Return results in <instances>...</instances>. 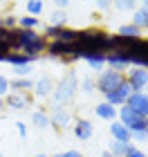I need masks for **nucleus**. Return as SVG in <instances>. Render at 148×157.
<instances>
[{
    "mask_svg": "<svg viewBox=\"0 0 148 157\" xmlns=\"http://www.w3.org/2000/svg\"><path fill=\"white\" fill-rule=\"evenodd\" d=\"M11 47L18 49L20 54H27V56H34V59H36L47 47V43L34 29H13V45Z\"/></svg>",
    "mask_w": 148,
    "mask_h": 157,
    "instance_id": "nucleus-1",
    "label": "nucleus"
},
{
    "mask_svg": "<svg viewBox=\"0 0 148 157\" xmlns=\"http://www.w3.org/2000/svg\"><path fill=\"white\" fill-rule=\"evenodd\" d=\"M76 90H79V78H76L74 72H67L61 78V83L54 88V92H52V99H54L52 105H61V103L70 101V99L76 94Z\"/></svg>",
    "mask_w": 148,
    "mask_h": 157,
    "instance_id": "nucleus-2",
    "label": "nucleus"
},
{
    "mask_svg": "<svg viewBox=\"0 0 148 157\" xmlns=\"http://www.w3.org/2000/svg\"><path fill=\"white\" fill-rule=\"evenodd\" d=\"M126 81V74L123 72H117V70H103V72H99V78H97V88L99 92H103V94H110V92H115L119 85Z\"/></svg>",
    "mask_w": 148,
    "mask_h": 157,
    "instance_id": "nucleus-3",
    "label": "nucleus"
},
{
    "mask_svg": "<svg viewBox=\"0 0 148 157\" xmlns=\"http://www.w3.org/2000/svg\"><path fill=\"white\" fill-rule=\"evenodd\" d=\"M126 105H128L135 115H139L142 119L148 117V94L146 92H132L130 99L126 101Z\"/></svg>",
    "mask_w": 148,
    "mask_h": 157,
    "instance_id": "nucleus-4",
    "label": "nucleus"
},
{
    "mask_svg": "<svg viewBox=\"0 0 148 157\" xmlns=\"http://www.w3.org/2000/svg\"><path fill=\"white\" fill-rule=\"evenodd\" d=\"M126 81L132 85V90H135V92H144L148 88V70H144V67H132V70H128Z\"/></svg>",
    "mask_w": 148,
    "mask_h": 157,
    "instance_id": "nucleus-5",
    "label": "nucleus"
},
{
    "mask_svg": "<svg viewBox=\"0 0 148 157\" xmlns=\"http://www.w3.org/2000/svg\"><path fill=\"white\" fill-rule=\"evenodd\" d=\"M70 110H65L63 105H52V115H49V126L59 128V130H65L70 126Z\"/></svg>",
    "mask_w": 148,
    "mask_h": 157,
    "instance_id": "nucleus-6",
    "label": "nucleus"
},
{
    "mask_svg": "<svg viewBox=\"0 0 148 157\" xmlns=\"http://www.w3.org/2000/svg\"><path fill=\"white\" fill-rule=\"evenodd\" d=\"M105 63L110 65V70L123 72V70L130 65V59H128L126 52H110V54H105Z\"/></svg>",
    "mask_w": 148,
    "mask_h": 157,
    "instance_id": "nucleus-7",
    "label": "nucleus"
},
{
    "mask_svg": "<svg viewBox=\"0 0 148 157\" xmlns=\"http://www.w3.org/2000/svg\"><path fill=\"white\" fill-rule=\"evenodd\" d=\"M54 81L49 76H43V78H38V81H34V94H36L38 99H47V97H52V92H54Z\"/></svg>",
    "mask_w": 148,
    "mask_h": 157,
    "instance_id": "nucleus-8",
    "label": "nucleus"
},
{
    "mask_svg": "<svg viewBox=\"0 0 148 157\" xmlns=\"http://www.w3.org/2000/svg\"><path fill=\"white\" fill-rule=\"evenodd\" d=\"M110 135H112V139H115V141H126V144H130V141H132V132L121 124V121H117V119L110 124Z\"/></svg>",
    "mask_w": 148,
    "mask_h": 157,
    "instance_id": "nucleus-9",
    "label": "nucleus"
},
{
    "mask_svg": "<svg viewBox=\"0 0 148 157\" xmlns=\"http://www.w3.org/2000/svg\"><path fill=\"white\" fill-rule=\"evenodd\" d=\"M5 103L13 110H23V108L29 105V94H25V92H9Z\"/></svg>",
    "mask_w": 148,
    "mask_h": 157,
    "instance_id": "nucleus-10",
    "label": "nucleus"
},
{
    "mask_svg": "<svg viewBox=\"0 0 148 157\" xmlns=\"http://www.w3.org/2000/svg\"><path fill=\"white\" fill-rule=\"evenodd\" d=\"M74 135L79 137L81 141H85V139H90L94 135V128H92V124H90L88 119H79L74 124Z\"/></svg>",
    "mask_w": 148,
    "mask_h": 157,
    "instance_id": "nucleus-11",
    "label": "nucleus"
},
{
    "mask_svg": "<svg viewBox=\"0 0 148 157\" xmlns=\"http://www.w3.org/2000/svg\"><path fill=\"white\" fill-rule=\"evenodd\" d=\"M81 59H85V63L92 70H101L105 65V54L103 52H81Z\"/></svg>",
    "mask_w": 148,
    "mask_h": 157,
    "instance_id": "nucleus-12",
    "label": "nucleus"
},
{
    "mask_svg": "<svg viewBox=\"0 0 148 157\" xmlns=\"http://www.w3.org/2000/svg\"><path fill=\"white\" fill-rule=\"evenodd\" d=\"M5 63H11L13 67H29L34 63V56H27V54L16 52V54H7L5 56Z\"/></svg>",
    "mask_w": 148,
    "mask_h": 157,
    "instance_id": "nucleus-13",
    "label": "nucleus"
},
{
    "mask_svg": "<svg viewBox=\"0 0 148 157\" xmlns=\"http://www.w3.org/2000/svg\"><path fill=\"white\" fill-rule=\"evenodd\" d=\"M94 112H97V117L99 119H105V121H115L117 119V108H112L110 103H99L97 108H94Z\"/></svg>",
    "mask_w": 148,
    "mask_h": 157,
    "instance_id": "nucleus-14",
    "label": "nucleus"
},
{
    "mask_svg": "<svg viewBox=\"0 0 148 157\" xmlns=\"http://www.w3.org/2000/svg\"><path fill=\"white\" fill-rule=\"evenodd\" d=\"M139 34H142V29H137L135 25H121L119 27V38L123 40H139Z\"/></svg>",
    "mask_w": 148,
    "mask_h": 157,
    "instance_id": "nucleus-15",
    "label": "nucleus"
},
{
    "mask_svg": "<svg viewBox=\"0 0 148 157\" xmlns=\"http://www.w3.org/2000/svg\"><path fill=\"white\" fill-rule=\"evenodd\" d=\"M9 88H11V92H29L32 88H34V81L32 78H13V81H9Z\"/></svg>",
    "mask_w": 148,
    "mask_h": 157,
    "instance_id": "nucleus-16",
    "label": "nucleus"
},
{
    "mask_svg": "<svg viewBox=\"0 0 148 157\" xmlns=\"http://www.w3.org/2000/svg\"><path fill=\"white\" fill-rule=\"evenodd\" d=\"M108 151H110L112 157H126V153L130 151V144H126V141H115V139H112Z\"/></svg>",
    "mask_w": 148,
    "mask_h": 157,
    "instance_id": "nucleus-17",
    "label": "nucleus"
},
{
    "mask_svg": "<svg viewBox=\"0 0 148 157\" xmlns=\"http://www.w3.org/2000/svg\"><path fill=\"white\" fill-rule=\"evenodd\" d=\"M130 25H135L137 29H146V25H148V11L146 9H137L135 13H132V23Z\"/></svg>",
    "mask_w": 148,
    "mask_h": 157,
    "instance_id": "nucleus-18",
    "label": "nucleus"
},
{
    "mask_svg": "<svg viewBox=\"0 0 148 157\" xmlns=\"http://www.w3.org/2000/svg\"><path fill=\"white\" fill-rule=\"evenodd\" d=\"M32 121H34L38 128H47V126H49V115H47L45 110H36V112L32 115Z\"/></svg>",
    "mask_w": 148,
    "mask_h": 157,
    "instance_id": "nucleus-19",
    "label": "nucleus"
},
{
    "mask_svg": "<svg viewBox=\"0 0 148 157\" xmlns=\"http://www.w3.org/2000/svg\"><path fill=\"white\" fill-rule=\"evenodd\" d=\"M43 9H45V5L40 2V0H32V2H27V13H29L32 18L40 16V13H43Z\"/></svg>",
    "mask_w": 148,
    "mask_h": 157,
    "instance_id": "nucleus-20",
    "label": "nucleus"
},
{
    "mask_svg": "<svg viewBox=\"0 0 148 157\" xmlns=\"http://www.w3.org/2000/svg\"><path fill=\"white\" fill-rule=\"evenodd\" d=\"M16 23L20 25V29H36L38 27V18H32V16H20Z\"/></svg>",
    "mask_w": 148,
    "mask_h": 157,
    "instance_id": "nucleus-21",
    "label": "nucleus"
},
{
    "mask_svg": "<svg viewBox=\"0 0 148 157\" xmlns=\"http://www.w3.org/2000/svg\"><path fill=\"white\" fill-rule=\"evenodd\" d=\"M65 20H67L65 11H54L52 13V27H65Z\"/></svg>",
    "mask_w": 148,
    "mask_h": 157,
    "instance_id": "nucleus-22",
    "label": "nucleus"
},
{
    "mask_svg": "<svg viewBox=\"0 0 148 157\" xmlns=\"http://www.w3.org/2000/svg\"><path fill=\"white\" fill-rule=\"evenodd\" d=\"M81 90L85 92V94H92L97 90V78H83L81 81Z\"/></svg>",
    "mask_w": 148,
    "mask_h": 157,
    "instance_id": "nucleus-23",
    "label": "nucleus"
},
{
    "mask_svg": "<svg viewBox=\"0 0 148 157\" xmlns=\"http://www.w3.org/2000/svg\"><path fill=\"white\" fill-rule=\"evenodd\" d=\"M7 94H9V78L0 74V99L7 97Z\"/></svg>",
    "mask_w": 148,
    "mask_h": 157,
    "instance_id": "nucleus-24",
    "label": "nucleus"
},
{
    "mask_svg": "<svg viewBox=\"0 0 148 157\" xmlns=\"http://www.w3.org/2000/svg\"><path fill=\"white\" fill-rule=\"evenodd\" d=\"M126 157H148L144 151H139V148H135V146H130V151L126 153Z\"/></svg>",
    "mask_w": 148,
    "mask_h": 157,
    "instance_id": "nucleus-25",
    "label": "nucleus"
},
{
    "mask_svg": "<svg viewBox=\"0 0 148 157\" xmlns=\"http://www.w3.org/2000/svg\"><path fill=\"white\" fill-rule=\"evenodd\" d=\"M132 139L135 141H148V132L146 130H137V132H132Z\"/></svg>",
    "mask_w": 148,
    "mask_h": 157,
    "instance_id": "nucleus-26",
    "label": "nucleus"
},
{
    "mask_svg": "<svg viewBox=\"0 0 148 157\" xmlns=\"http://www.w3.org/2000/svg\"><path fill=\"white\" fill-rule=\"evenodd\" d=\"M16 130H18L20 137H27V126L23 124V121H18V124H16Z\"/></svg>",
    "mask_w": 148,
    "mask_h": 157,
    "instance_id": "nucleus-27",
    "label": "nucleus"
},
{
    "mask_svg": "<svg viewBox=\"0 0 148 157\" xmlns=\"http://www.w3.org/2000/svg\"><path fill=\"white\" fill-rule=\"evenodd\" d=\"M63 157H83L79 151H67V153H63Z\"/></svg>",
    "mask_w": 148,
    "mask_h": 157,
    "instance_id": "nucleus-28",
    "label": "nucleus"
},
{
    "mask_svg": "<svg viewBox=\"0 0 148 157\" xmlns=\"http://www.w3.org/2000/svg\"><path fill=\"white\" fill-rule=\"evenodd\" d=\"M119 7H121V9H130L132 2H119Z\"/></svg>",
    "mask_w": 148,
    "mask_h": 157,
    "instance_id": "nucleus-29",
    "label": "nucleus"
},
{
    "mask_svg": "<svg viewBox=\"0 0 148 157\" xmlns=\"http://www.w3.org/2000/svg\"><path fill=\"white\" fill-rule=\"evenodd\" d=\"M142 9H146V11H148V0H146V2L142 5Z\"/></svg>",
    "mask_w": 148,
    "mask_h": 157,
    "instance_id": "nucleus-30",
    "label": "nucleus"
},
{
    "mask_svg": "<svg viewBox=\"0 0 148 157\" xmlns=\"http://www.w3.org/2000/svg\"><path fill=\"white\" fill-rule=\"evenodd\" d=\"M101 157H112V155H110V151H105V153H103Z\"/></svg>",
    "mask_w": 148,
    "mask_h": 157,
    "instance_id": "nucleus-31",
    "label": "nucleus"
},
{
    "mask_svg": "<svg viewBox=\"0 0 148 157\" xmlns=\"http://www.w3.org/2000/svg\"><path fill=\"white\" fill-rule=\"evenodd\" d=\"M5 108V99H0V110H2Z\"/></svg>",
    "mask_w": 148,
    "mask_h": 157,
    "instance_id": "nucleus-32",
    "label": "nucleus"
},
{
    "mask_svg": "<svg viewBox=\"0 0 148 157\" xmlns=\"http://www.w3.org/2000/svg\"><path fill=\"white\" fill-rule=\"evenodd\" d=\"M144 121H146V132H148V117H146V119H144Z\"/></svg>",
    "mask_w": 148,
    "mask_h": 157,
    "instance_id": "nucleus-33",
    "label": "nucleus"
},
{
    "mask_svg": "<svg viewBox=\"0 0 148 157\" xmlns=\"http://www.w3.org/2000/svg\"><path fill=\"white\" fill-rule=\"evenodd\" d=\"M54 157H63V153H59V155H54Z\"/></svg>",
    "mask_w": 148,
    "mask_h": 157,
    "instance_id": "nucleus-34",
    "label": "nucleus"
},
{
    "mask_svg": "<svg viewBox=\"0 0 148 157\" xmlns=\"http://www.w3.org/2000/svg\"><path fill=\"white\" fill-rule=\"evenodd\" d=\"M34 157H45V155H34Z\"/></svg>",
    "mask_w": 148,
    "mask_h": 157,
    "instance_id": "nucleus-35",
    "label": "nucleus"
},
{
    "mask_svg": "<svg viewBox=\"0 0 148 157\" xmlns=\"http://www.w3.org/2000/svg\"><path fill=\"white\" fill-rule=\"evenodd\" d=\"M144 92H146V94H148V88H146V90H144Z\"/></svg>",
    "mask_w": 148,
    "mask_h": 157,
    "instance_id": "nucleus-36",
    "label": "nucleus"
},
{
    "mask_svg": "<svg viewBox=\"0 0 148 157\" xmlns=\"http://www.w3.org/2000/svg\"><path fill=\"white\" fill-rule=\"evenodd\" d=\"M146 29H148V25H146Z\"/></svg>",
    "mask_w": 148,
    "mask_h": 157,
    "instance_id": "nucleus-37",
    "label": "nucleus"
}]
</instances>
